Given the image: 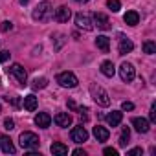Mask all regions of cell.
Returning <instances> with one entry per match:
<instances>
[{
  "mask_svg": "<svg viewBox=\"0 0 156 156\" xmlns=\"http://www.w3.org/2000/svg\"><path fill=\"white\" fill-rule=\"evenodd\" d=\"M90 96H92V99H94L99 107H108V105H110V98H108L107 90H105L101 85H98V83H92V85H90Z\"/></svg>",
  "mask_w": 156,
  "mask_h": 156,
  "instance_id": "6da1fadb",
  "label": "cell"
},
{
  "mask_svg": "<svg viewBox=\"0 0 156 156\" xmlns=\"http://www.w3.org/2000/svg\"><path fill=\"white\" fill-rule=\"evenodd\" d=\"M51 15H53L51 4L46 2V0H44V2H41V4H37V8H35L33 13H31L33 20H39V22H46V20H50Z\"/></svg>",
  "mask_w": 156,
  "mask_h": 156,
  "instance_id": "7a4b0ae2",
  "label": "cell"
},
{
  "mask_svg": "<svg viewBox=\"0 0 156 156\" xmlns=\"http://www.w3.org/2000/svg\"><path fill=\"white\" fill-rule=\"evenodd\" d=\"M19 141H20V147L26 149V151H33V149H37L41 145L39 136L33 134V132H22L20 138H19Z\"/></svg>",
  "mask_w": 156,
  "mask_h": 156,
  "instance_id": "3957f363",
  "label": "cell"
},
{
  "mask_svg": "<svg viewBox=\"0 0 156 156\" xmlns=\"http://www.w3.org/2000/svg\"><path fill=\"white\" fill-rule=\"evenodd\" d=\"M57 83L61 85V87H64V88H75L77 87V77L72 73V72H61L59 75H57Z\"/></svg>",
  "mask_w": 156,
  "mask_h": 156,
  "instance_id": "277c9868",
  "label": "cell"
},
{
  "mask_svg": "<svg viewBox=\"0 0 156 156\" xmlns=\"http://www.w3.org/2000/svg\"><path fill=\"white\" fill-rule=\"evenodd\" d=\"M119 77H121V81L123 83H130L134 81V77H136V70L130 62H121L119 66Z\"/></svg>",
  "mask_w": 156,
  "mask_h": 156,
  "instance_id": "5b68a950",
  "label": "cell"
},
{
  "mask_svg": "<svg viewBox=\"0 0 156 156\" xmlns=\"http://www.w3.org/2000/svg\"><path fill=\"white\" fill-rule=\"evenodd\" d=\"M8 72H9V75H13L15 79H17L19 85H22V87L26 85V81H28V73H26V70H24L20 64H11Z\"/></svg>",
  "mask_w": 156,
  "mask_h": 156,
  "instance_id": "8992f818",
  "label": "cell"
},
{
  "mask_svg": "<svg viewBox=\"0 0 156 156\" xmlns=\"http://www.w3.org/2000/svg\"><path fill=\"white\" fill-rule=\"evenodd\" d=\"M75 24H77V28H81V30H85V31H90V30L94 28L92 19H90L88 15H85V13H77V15H75Z\"/></svg>",
  "mask_w": 156,
  "mask_h": 156,
  "instance_id": "52a82bcc",
  "label": "cell"
},
{
  "mask_svg": "<svg viewBox=\"0 0 156 156\" xmlns=\"http://www.w3.org/2000/svg\"><path fill=\"white\" fill-rule=\"evenodd\" d=\"M72 140H73L75 143H83V141H87V140H88V132H87V129H85L83 125L73 127V129H72Z\"/></svg>",
  "mask_w": 156,
  "mask_h": 156,
  "instance_id": "ba28073f",
  "label": "cell"
},
{
  "mask_svg": "<svg viewBox=\"0 0 156 156\" xmlns=\"http://www.w3.org/2000/svg\"><path fill=\"white\" fill-rule=\"evenodd\" d=\"M132 50H134L132 41H130V39H127V37H123V35H119V46H118L119 55H127V53H130Z\"/></svg>",
  "mask_w": 156,
  "mask_h": 156,
  "instance_id": "9c48e42d",
  "label": "cell"
},
{
  "mask_svg": "<svg viewBox=\"0 0 156 156\" xmlns=\"http://www.w3.org/2000/svg\"><path fill=\"white\" fill-rule=\"evenodd\" d=\"M53 121H55V125H57V127L68 129V127L72 125V116H70L68 112H59V114H55Z\"/></svg>",
  "mask_w": 156,
  "mask_h": 156,
  "instance_id": "30bf717a",
  "label": "cell"
},
{
  "mask_svg": "<svg viewBox=\"0 0 156 156\" xmlns=\"http://www.w3.org/2000/svg\"><path fill=\"white\" fill-rule=\"evenodd\" d=\"M0 149H2V152H6V154H15V152H17V149H15L11 138H8V136H4V134L0 136Z\"/></svg>",
  "mask_w": 156,
  "mask_h": 156,
  "instance_id": "8fae6325",
  "label": "cell"
},
{
  "mask_svg": "<svg viewBox=\"0 0 156 156\" xmlns=\"http://www.w3.org/2000/svg\"><path fill=\"white\" fill-rule=\"evenodd\" d=\"M70 17H72V11H70L66 6L57 8V9H55V13H53V19H55L57 22H68V20H70Z\"/></svg>",
  "mask_w": 156,
  "mask_h": 156,
  "instance_id": "7c38bea8",
  "label": "cell"
},
{
  "mask_svg": "<svg viewBox=\"0 0 156 156\" xmlns=\"http://www.w3.org/2000/svg\"><path fill=\"white\" fill-rule=\"evenodd\" d=\"M94 24L99 28V30H103V31H107V30H110V22H108V19H107V15L105 13H94Z\"/></svg>",
  "mask_w": 156,
  "mask_h": 156,
  "instance_id": "4fadbf2b",
  "label": "cell"
},
{
  "mask_svg": "<svg viewBox=\"0 0 156 156\" xmlns=\"http://www.w3.org/2000/svg\"><path fill=\"white\" fill-rule=\"evenodd\" d=\"M50 123H51V116H50L48 112H39V114L35 116V125H37V127H41V129H48Z\"/></svg>",
  "mask_w": 156,
  "mask_h": 156,
  "instance_id": "5bb4252c",
  "label": "cell"
},
{
  "mask_svg": "<svg viewBox=\"0 0 156 156\" xmlns=\"http://www.w3.org/2000/svg\"><path fill=\"white\" fill-rule=\"evenodd\" d=\"M132 125H134V129H136L138 132H141V134L149 132V119H145V118H134V119H132Z\"/></svg>",
  "mask_w": 156,
  "mask_h": 156,
  "instance_id": "9a60e30c",
  "label": "cell"
},
{
  "mask_svg": "<svg viewBox=\"0 0 156 156\" xmlns=\"http://www.w3.org/2000/svg\"><path fill=\"white\" fill-rule=\"evenodd\" d=\"M50 151H51L53 156H66L68 154V147L64 143H61V141H53L51 147H50Z\"/></svg>",
  "mask_w": 156,
  "mask_h": 156,
  "instance_id": "2e32d148",
  "label": "cell"
},
{
  "mask_svg": "<svg viewBox=\"0 0 156 156\" xmlns=\"http://www.w3.org/2000/svg\"><path fill=\"white\" fill-rule=\"evenodd\" d=\"M121 119H123V112H119V110H112V112L107 116V121H108L110 127H118V125L121 123Z\"/></svg>",
  "mask_w": 156,
  "mask_h": 156,
  "instance_id": "e0dca14e",
  "label": "cell"
},
{
  "mask_svg": "<svg viewBox=\"0 0 156 156\" xmlns=\"http://www.w3.org/2000/svg\"><path fill=\"white\" fill-rule=\"evenodd\" d=\"M94 136H96V140H98V141H107V140H108V136H110V132H108V129H107V127L98 125V127H94Z\"/></svg>",
  "mask_w": 156,
  "mask_h": 156,
  "instance_id": "ac0fdd59",
  "label": "cell"
},
{
  "mask_svg": "<svg viewBox=\"0 0 156 156\" xmlns=\"http://www.w3.org/2000/svg\"><path fill=\"white\" fill-rule=\"evenodd\" d=\"M101 73L107 75V77H112V75L116 73L114 62H112V61H103V62H101Z\"/></svg>",
  "mask_w": 156,
  "mask_h": 156,
  "instance_id": "d6986e66",
  "label": "cell"
},
{
  "mask_svg": "<svg viewBox=\"0 0 156 156\" xmlns=\"http://www.w3.org/2000/svg\"><path fill=\"white\" fill-rule=\"evenodd\" d=\"M123 20H125V24H129V26H138V22H140V15H138L136 11H127L125 17H123Z\"/></svg>",
  "mask_w": 156,
  "mask_h": 156,
  "instance_id": "ffe728a7",
  "label": "cell"
},
{
  "mask_svg": "<svg viewBox=\"0 0 156 156\" xmlns=\"http://www.w3.org/2000/svg\"><path fill=\"white\" fill-rule=\"evenodd\" d=\"M96 46L101 50V51H108V48H110V39L108 37H105V35H99L98 39H96Z\"/></svg>",
  "mask_w": 156,
  "mask_h": 156,
  "instance_id": "44dd1931",
  "label": "cell"
},
{
  "mask_svg": "<svg viewBox=\"0 0 156 156\" xmlns=\"http://www.w3.org/2000/svg\"><path fill=\"white\" fill-rule=\"evenodd\" d=\"M24 108H26L28 112H33V110L37 108V98H35L33 94H30V96L24 98Z\"/></svg>",
  "mask_w": 156,
  "mask_h": 156,
  "instance_id": "7402d4cb",
  "label": "cell"
},
{
  "mask_svg": "<svg viewBox=\"0 0 156 156\" xmlns=\"http://www.w3.org/2000/svg\"><path fill=\"white\" fill-rule=\"evenodd\" d=\"M46 87H48V79H46V77H35L33 83H31L33 90H41V88H46Z\"/></svg>",
  "mask_w": 156,
  "mask_h": 156,
  "instance_id": "603a6c76",
  "label": "cell"
},
{
  "mask_svg": "<svg viewBox=\"0 0 156 156\" xmlns=\"http://www.w3.org/2000/svg\"><path fill=\"white\" fill-rule=\"evenodd\" d=\"M141 48H143V51H145L147 55H154V53H156V42H154V41H145Z\"/></svg>",
  "mask_w": 156,
  "mask_h": 156,
  "instance_id": "cb8c5ba5",
  "label": "cell"
},
{
  "mask_svg": "<svg viewBox=\"0 0 156 156\" xmlns=\"http://www.w3.org/2000/svg\"><path fill=\"white\" fill-rule=\"evenodd\" d=\"M129 140H130V130H129V127H123L121 136H119V145H121V147H125V145L129 143Z\"/></svg>",
  "mask_w": 156,
  "mask_h": 156,
  "instance_id": "d4e9b609",
  "label": "cell"
},
{
  "mask_svg": "<svg viewBox=\"0 0 156 156\" xmlns=\"http://www.w3.org/2000/svg\"><path fill=\"white\" fill-rule=\"evenodd\" d=\"M107 6H108V9L114 11V13H118V11L121 9V2H119V0H107Z\"/></svg>",
  "mask_w": 156,
  "mask_h": 156,
  "instance_id": "484cf974",
  "label": "cell"
},
{
  "mask_svg": "<svg viewBox=\"0 0 156 156\" xmlns=\"http://www.w3.org/2000/svg\"><path fill=\"white\" fill-rule=\"evenodd\" d=\"M51 39H55V50H61V46L64 44V35H61V33H55V35H51Z\"/></svg>",
  "mask_w": 156,
  "mask_h": 156,
  "instance_id": "4316f807",
  "label": "cell"
},
{
  "mask_svg": "<svg viewBox=\"0 0 156 156\" xmlns=\"http://www.w3.org/2000/svg\"><path fill=\"white\" fill-rule=\"evenodd\" d=\"M0 30H2L4 33L11 31V30H13V22H9V20H4V22H2V26H0Z\"/></svg>",
  "mask_w": 156,
  "mask_h": 156,
  "instance_id": "83f0119b",
  "label": "cell"
},
{
  "mask_svg": "<svg viewBox=\"0 0 156 156\" xmlns=\"http://www.w3.org/2000/svg\"><path fill=\"white\" fill-rule=\"evenodd\" d=\"M4 129L13 130V129H15V121H13L11 118H6V119H4Z\"/></svg>",
  "mask_w": 156,
  "mask_h": 156,
  "instance_id": "f1b7e54d",
  "label": "cell"
},
{
  "mask_svg": "<svg viewBox=\"0 0 156 156\" xmlns=\"http://www.w3.org/2000/svg\"><path fill=\"white\" fill-rule=\"evenodd\" d=\"M107 156H118V149H114V147H105V151H103Z\"/></svg>",
  "mask_w": 156,
  "mask_h": 156,
  "instance_id": "f546056e",
  "label": "cell"
},
{
  "mask_svg": "<svg viewBox=\"0 0 156 156\" xmlns=\"http://www.w3.org/2000/svg\"><path fill=\"white\" fill-rule=\"evenodd\" d=\"M9 57H11V53H9L8 50H2V51H0V62H6Z\"/></svg>",
  "mask_w": 156,
  "mask_h": 156,
  "instance_id": "4dcf8cb0",
  "label": "cell"
},
{
  "mask_svg": "<svg viewBox=\"0 0 156 156\" xmlns=\"http://www.w3.org/2000/svg\"><path fill=\"white\" fill-rule=\"evenodd\" d=\"M121 108H123V110H134V103H130V101H123V103H121Z\"/></svg>",
  "mask_w": 156,
  "mask_h": 156,
  "instance_id": "1f68e13d",
  "label": "cell"
},
{
  "mask_svg": "<svg viewBox=\"0 0 156 156\" xmlns=\"http://www.w3.org/2000/svg\"><path fill=\"white\" fill-rule=\"evenodd\" d=\"M149 119H151L152 123L156 121V105H152V107H151V112H149Z\"/></svg>",
  "mask_w": 156,
  "mask_h": 156,
  "instance_id": "d6a6232c",
  "label": "cell"
},
{
  "mask_svg": "<svg viewBox=\"0 0 156 156\" xmlns=\"http://www.w3.org/2000/svg\"><path fill=\"white\" fill-rule=\"evenodd\" d=\"M143 151L140 149V147H136V149H130L129 152H127V156H138V154H141Z\"/></svg>",
  "mask_w": 156,
  "mask_h": 156,
  "instance_id": "836d02e7",
  "label": "cell"
},
{
  "mask_svg": "<svg viewBox=\"0 0 156 156\" xmlns=\"http://www.w3.org/2000/svg\"><path fill=\"white\" fill-rule=\"evenodd\" d=\"M72 154H73V156H87V152H85L83 149H75V151H73Z\"/></svg>",
  "mask_w": 156,
  "mask_h": 156,
  "instance_id": "e575fe53",
  "label": "cell"
},
{
  "mask_svg": "<svg viewBox=\"0 0 156 156\" xmlns=\"http://www.w3.org/2000/svg\"><path fill=\"white\" fill-rule=\"evenodd\" d=\"M68 107H70V108H73V110H75V108H77V107H75V103H73V101H72V99H68Z\"/></svg>",
  "mask_w": 156,
  "mask_h": 156,
  "instance_id": "d590c367",
  "label": "cell"
},
{
  "mask_svg": "<svg viewBox=\"0 0 156 156\" xmlns=\"http://www.w3.org/2000/svg\"><path fill=\"white\" fill-rule=\"evenodd\" d=\"M19 2H20V4H22V6H26V4H28V2H30V0H19Z\"/></svg>",
  "mask_w": 156,
  "mask_h": 156,
  "instance_id": "8d00e7d4",
  "label": "cell"
},
{
  "mask_svg": "<svg viewBox=\"0 0 156 156\" xmlns=\"http://www.w3.org/2000/svg\"><path fill=\"white\" fill-rule=\"evenodd\" d=\"M75 2H88V0H75Z\"/></svg>",
  "mask_w": 156,
  "mask_h": 156,
  "instance_id": "74e56055",
  "label": "cell"
}]
</instances>
